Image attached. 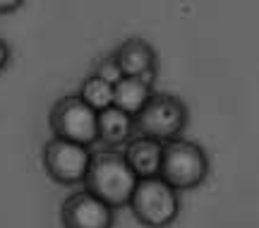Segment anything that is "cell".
Returning <instances> with one entry per match:
<instances>
[{"mask_svg": "<svg viewBox=\"0 0 259 228\" xmlns=\"http://www.w3.org/2000/svg\"><path fill=\"white\" fill-rule=\"evenodd\" d=\"M137 180L139 178L125 161L122 151L103 149V151H94L87 178H84V190L96 195L113 209H120L130 204Z\"/></svg>", "mask_w": 259, "mask_h": 228, "instance_id": "6da1fadb", "label": "cell"}, {"mask_svg": "<svg viewBox=\"0 0 259 228\" xmlns=\"http://www.w3.org/2000/svg\"><path fill=\"white\" fill-rule=\"evenodd\" d=\"M127 209L142 226L168 228L180 214V197L176 187H170L161 175L142 178L130 197Z\"/></svg>", "mask_w": 259, "mask_h": 228, "instance_id": "7a4b0ae2", "label": "cell"}, {"mask_svg": "<svg viewBox=\"0 0 259 228\" xmlns=\"http://www.w3.org/2000/svg\"><path fill=\"white\" fill-rule=\"evenodd\" d=\"M209 175V156L192 139H170L163 144L161 178L178 192L199 187Z\"/></svg>", "mask_w": 259, "mask_h": 228, "instance_id": "3957f363", "label": "cell"}, {"mask_svg": "<svg viewBox=\"0 0 259 228\" xmlns=\"http://www.w3.org/2000/svg\"><path fill=\"white\" fill-rule=\"evenodd\" d=\"M187 120H190V113L180 96L166 94V91H154L147 106L135 118V130H137V135L154 137L166 144L183 135V130L187 128Z\"/></svg>", "mask_w": 259, "mask_h": 228, "instance_id": "277c9868", "label": "cell"}, {"mask_svg": "<svg viewBox=\"0 0 259 228\" xmlns=\"http://www.w3.org/2000/svg\"><path fill=\"white\" fill-rule=\"evenodd\" d=\"M48 125L53 137L58 139L92 146L96 144L99 113L89 108L77 94H65L53 103V108L48 113Z\"/></svg>", "mask_w": 259, "mask_h": 228, "instance_id": "5b68a950", "label": "cell"}, {"mask_svg": "<svg viewBox=\"0 0 259 228\" xmlns=\"http://www.w3.org/2000/svg\"><path fill=\"white\" fill-rule=\"evenodd\" d=\"M92 146L77 144V142H67V139H58L51 137L44 151H41V161H44V171L48 173L51 180L58 185H84L89 164H92Z\"/></svg>", "mask_w": 259, "mask_h": 228, "instance_id": "8992f818", "label": "cell"}, {"mask_svg": "<svg viewBox=\"0 0 259 228\" xmlns=\"http://www.w3.org/2000/svg\"><path fill=\"white\" fill-rule=\"evenodd\" d=\"M63 228H113L115 209L89 190H77L60 207Z\"/></svg>", "mask_w": 259, "mask_h": 228, "instance_id": "52a82bcc", "label": "cell"}, {"mask_svg": "<svg viewBox=\"0 0 259 228\" xmlns=\"http://www.w3.org/2000/svg\"><path fill=\"white\" fill-rule=\"evenodd\" d=\"M113 55H115V60H118L125 77H139V80H144L149 84L156 82L158 55L149 41L139 36H130L113 51Z\"/></svg>", "mask_w": 259, "mask_h": 228, "instance_id": "ba28073f", "label": "cell"}, {"mask_svg": "<svg viewBox=\"0 0 259 228\" xmlns=\"http://www.w3.org/2000/svg\"><path fill=\"white\" fill-rule=\"evenodd\" d=\"M122 156L135 171L139 180L142 178H156L161 175V161H163V142L154 137L135 135L122 146Z\"/></svg>", "mask_w": 259, "mask_h": 228, "instance_id": "9c48e42d", "label": "cell"}, {"mask_svg": "<svg viewBox=\"0 0 259 228\" xmlns=\"http://www.w3.org/2000/svg\"><path fill=\"white\" fill-rule=\"evenodd\" d=\"M137 135L135 130V118L127 116L125 110L115 108H106L99 113V128H96V142L103 146V149H120L125 146Z\"/></svg>", "mask_w": 259, "mask_h": 228, "instance_id": "30bf717a", "label": "cell"}, {"mask_svg": "<svg viewBox=\"0 0 259 228\" xmlns=\"http://www.w3.org/2000/svg\"><path fill=\"white\" fill-rule=\"evenodd\" d=\"M151 94H154V84L144 82L139 77H122L120 82L113 87V106L125 110L132 118H137L139 110L151 99Z\"/></svg>", "mask_w": 259, "mask_h": 228, "instance_id": "8fae6325", "label": "cell"}, {"mask_svg": "<svg viewBox=\"0 0 259 228\" xmlns=\"http://www.w3.org/2000/svg\"><path fill=\"white\" fill-rule=\"evenodd\" d=\"M77 96H79L89 108H94L96 113H101V110L113 106V84L103 82L101 77H96L94 72H89L82 80V84H79Z\"/></svg>", "mask_w": 259, "mask_h": 228, "instance_id": "7c38bea8", "label": "cell"}, {"mask_svg": "<svg viewBox=\"0 0 259 228\" xmlns=\"http://www.w3.org/2000/svg\"><path fill=\"white\" fill-rule=\"evenodd\" d=\"M96 77H101L103 82H108V84H115L120 82L122 77V70H120V65H118V60H115V55L108 53V55H103V58H99L96 60V65H94V70H92Z\"/></svg>", "mask_w": 259, "mask_h": 228, "instance_id": "4fadbf2b", "label": "cell"}, {"mask_svg": "<svg viewBox=\"0 0 259 228\" xmlns=\"http://www.w3.org/2000/svg\"><path fill=\"white\" fill-rule=\"evenodd\" d=\"M10 55H12V51H10V44L3 36H0V72H3V70H5V67L10 65Z\"/></svg>", "mask_w": 259, "mask_h": 228, "instance_id": "5bb4252c", "label": "cell"}, {"mask_svg": "<svg viewBox=\"0 0 259 228\" xmlns=\"http://www.w3.org/2000/svg\"><path fill=\"white\" fill-rule=\"evenodd\" d=\"M24 5V0H0V15H10V12H17Z\"/></svg>", "mask_w": 259, "mask_h": 228, "instance_id": "9a60e30c", "label": "cell"}]
</instances>
